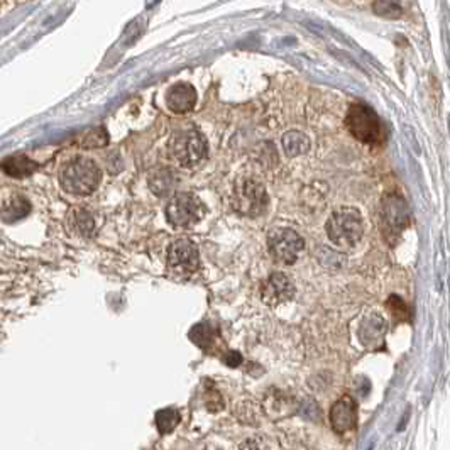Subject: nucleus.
<instances>
[{
  "mask_svg": "<svg viewBox=\"0 0 450 450\" xmlns=\"http://www.w3.org/2000/svg\"><path fill=\"white\" fill-rule=\"evenodd\" d=\"M102 172L97 162L89 158H77L65 166L60 174V183L65 191L78 197H86L98 188Z\"/></svg>",
  "mask_w": 450,
  "mask_h": 450,
  "instance_id": "nucleus-1",
  "label": "nucleus"
},
{
  "mask_svg": "<svg viewBox=\"0 0 450 450\" xmlns=\"http://www.w3.org/2000/svg\"><path fill=\"white\" fill-rule=\"evenodd\" d=\"M345 127L351 132L354 139L362 144L376 146L382 144L386 139V131L381 119L373 108L364 103H354L345 115Z\"/></svg>",
  "mask_w": 450,
  "mask_h": 450,
  "instance_id": "nucleus-2",
  "label": "nucleus"
},
{
  "mask_svg": "<svg viewBox=\"0 0 450 450\" xmlns=\"http://www.w3.org/2000/svg\"><path fill=\"white\" fill-rule=\"evenodd\" d=\"M328 239L339 248H354L362 239V219L356 208H340L333 212L325 225Z\"/></svg>",
  "mask_w": 450,
  "mask_h": 450,
  "instance_id": "nucleus-3",
  "label": "nucleus"
},
{
  "mask_svg": "<svg viewBox=\"0 0 450 450\" xmlns=\"http://www.w3.org/2000/svg\"><path fill=\"white\" fill-rule=\"evenodd\" d=\"M168 146L172 156L183 168H193L207 156V139L197 129L176 132Z\"/></svg>",
  "mask_w": 450,
  "mask_h": 450,
  "instance_id": "nucleus-4",
  "label": "nucleus"
},
{
  "mask_svg": "<svg viewBox=\"0 0 450 450\" xmlns=\"http://www.w3.org/2000/svg\"><path fill=\"white\" fill-rule=\"evenodd\" d=\"M232 207L237 214L244 217H259L268 208V193L257 180L243 178L234 188Z\"/></svg>",
  "mask_w": 450,
  "mask_h": 450,
  "instance_id": "nucleus-5",
  "label": "nucleus"
},
{
  "mask_svg": "<svg viewBox=\"0 0 450 450\" xmlns=\"http://www.w3.org/2000/svg\"><path fill=\"white\" fill-rule=\"evenodd\" d=\"M205 215L202 200L193 193H178L166 207V219L176 229L195 227Z\"/></svg>",
  "mask_w": 450,
  "mask_h": 450,
  "instance_id": "nucleus-6",
  "label": "nucleus"
},
{
  "mask_svg": "<svg viewBox=\"0 0 450 450\" xmlns=\"http://www.w3.org/2000/svg\"><path fill=\"white\" fill-rule=\"evenodd\" d=\"M271 256L283 264H295L300 252L305 249V240L291 229H274L268 236Z\"/></svg>",
  "mask_w": 450,
  "mask_h": 450,
  "instance_id": "nucleus-7",
  "label": "nucleus"
},
{
  "mask_svg": "<svg viewBox=\"0 0 450 450\" xmlns=\"http://www.w3.org/2000/svg\"><path fill=\"white\" fill-rule=\"evenodd\" d=\"M410 224V208L398 195H387L381 203V227L387 239H397Z\"/></svg>",
  "mask_w": 450,
  "mask_h": 450,
  "instance_id": "nucleus-8",
  "label": "nucleus"
},
{
  "mask_svg": "<svg viewBox=\"0 0 450 450\" xmlns=\"http://www.w3.org/2000/svg\"><path fill=\"white\" fill-rule=\"evenodd\" d=\"M168 271L178 276H190L200 266V256L197 245L190 239H178L169 245L168 259H166Z\"/></svg>",
  "mask_w": 450,
  "mask_h": 450,
  "instance_id": "nucleus-9",
  "label": "nucleus"
},
{
  "mask_svg": "<svg viewBox=\"0 0 450 450\" xmlns=\"http://www.w3.org/2000/svg\"><path fill=\"white\" fill-rule=\"evenodd\" d=\"M295 297V285L285 273H273L261 285V298L266 305L276 307Z\"/></svg>",
  "mask_w": 450,
  "mask_h": 450,
  "instance_id": "nucleus-10",
  "label": "nucleus"
},
{
  "mask_svg": "<svg viewBox=\"0 0 450 450\" xmlns=\"http://www.w3.org/2000/svg\"><path fill=\"white\" fill-rule=\"evenodd\" d=\"M386 330V320L378 314H369L361 320L357 335H359L361 344L364 345V347L376 349L381 347L382 342H385Z\"/></svg>",
  "mask_w": 450,
  "mask_h": 450,
  "instance_id": "nucleus-11",
  "label": "nucleus"
},
{
  "mask_svg": "<svg viewBox=\"0 0 450 450\" xmlns=\"http://www.w3.org/2000/svg\"><path fill=\"white\" fill-rule=\"evenodd\" d=\"M357 422V408L351 397H342L337 399L330 410V425L337 433H345L352 430Z\"/></svg>",
  "mask_w": 450,
  "mask_h": 450,
  "instance_id": "nucleus-12",
  "label": "nucleus"
},
{
  "mask_svg": "<svg viewBox=\"0 0 450 450\" xmlns=\"http://www.w3.org/2000/svg\"><path fill=\"white\" fill-rule=\"evenodd\" d=\"M166 103H168L169 110H173L174 114H186V112L193 110V107L197 105V90L190 83L181 82L173 85L168 90L166 95Z\"/></svg>",
  "mask_w": 450,
  "mask_h": 450,
  "instance_id": "nucleus-13",
  "label": "nucleus"
},
{
  "mask_svg": "<svg viewBox=\"0 0 450 450\" xmlns=\"http://www.w3.org/2000/svg\"><path fill=\"white\" fill-rule=\"evenodd\" d=\"M148 185L156 197L166 198L176 190V174H174L172 168L161 166V168H156L149 174Z\"/></svg>",
  "mask_w": 450,
  "mask_h": 450,
  "instance_id": "nucleus-14",
  "label": "nucleus"
},
{
  "mask_svg": "<svg viewBox=\"0 0 450 450\" xmlns=\"http://www.w3.org/2000/svg\"><path fill=\"white\" fill-rule=\"evenodd\" d=\"M2 169L11 178H26L36 172L37 162L32 161L31 158L18 154V156H11L4 161Z\"/></svg>",
  "mask_w": 450,
  "mask_h": 450,
  "instance_id": "nucleus-15",
  "label": "nucleus"
},
{
  "mask_svg": "<svg viewBox=\"0 0 450 450\" xmlns=\"http://www.w3.org/2000/svg\"><path fill=\"white\" fill-rule=\"evenodd\" d=\"M29 212H31V203L27 202V198L15 195V197L7 200L2 208H0V219H2L4 222L12 224L24 219V217H27Z\"/></svg>",
  "mask_w": 450,
  "mask_h": 450,
  "instance_id": "nucleus-16",
  "label": "nucleus"
},
{
  "mask_svg": "<svg viewBox=\"0 0 450 450\" xmlns=\"http://www.w3.org/2000/svg\"><path fill=\"white\" fill-rule=\"evenodd\" d=\"M217 337H219V330H217V327H214L210 322L197 323L190 330L191 342L197 344L200 349H205V351L214 347Z\"/></svg>",
  "mask_w": 450,
  "mask_h": 450,
  "instance_id": "nucleus-17",
  "label": "nucleus"
},
{
  "mask_svg": "<svg viewBox=\"0 0 450 450\" xmlns=\"http://www.w3.org/2000/svg\"><path fill=\"white\" fill-rule=\"evenodd\" d=\"M283 148H285V153L288 154L290 158L300 156V154H305L310 148V141L305 134L298 131H290L283 136Z\"/></svg>",
  "mask_w": 450,
  "mask_h": 450,
  "instance_id": "nucleus-18",
  "label": "nucleus"
},
{
  "mask_svg": "<svg viewBox=\"0 0 450 450\" xmlns=\"http://www.w3.org/2000/svg\"><path fill=\"white\" fill-rule=\"evenodd\" d=\"M180 422V413L174 408H165L156 413V425L161 433H169Z\"/></svg>",
  "mask_w": 450,
  "mask_h": 450,
  "instance_id": "nucleus-19",
  "label": "nucleus"
},
{
  "mask_svg": "<svg viewBox=\"0 0 450 450\" xmlns=\"http://www.w3.org/2000/svg\"><path fill=\"white\" fill-rule=\"evenodd\" d=\"M239 450H281L279 449L278 442L273 440L268 435H256L251 439L244 440L240 444Z\"/></svg>",
  "mask_w": 450,
  "mask_h": 450,
  "instance_id": "nucleus-20",
  "label": "nucleus"
},
{
  "mask_svg": "<svg viewBox=\"0 0 450 450\" xmlns=\"http://www.w3.org/2000/svg\"><path fill=\"white\" fill-rule=\"evenodd\" d=\"M75 229L80 232L82 236H91L94 234L95 222L91 215L86 210H75Z\"/></svg>",
  "mask_w": 450,
  "mask_h": 450,
  "instance_id": "nucleus-21",
  "label": "nucleus"
},
{
  "mask_svg": "<svg viewBox=\"0 0 450 450\" xmlns=\"http://www.w3.org/2000/svg\"><path fill=\"white\" fill-rule=\"evenodd\" d=\"M387 308H390V311L393 314L394 319L410 320V308H408L406 303L399 297H397V295H393V297L387 300Z\"/></svg>",
  "mask_w": 450,
  "mask_h": 450,
  "instance_id": "nucleus-22",
  "label": "nucleus"
},
{
  "mask_svg": "<svg viewBox=\"0 0 450 450\" xmlns=\"http://www.w3.org/2000/svg\"><path fill=\"white\" fill-rule=\"evenodd\" d=\"M373 9L378 15L387 19H397L401 15V6L398 2H374Z\"/></svg>",
  "mask_w": 450,
  "mask_h": 450,
  "instance_id": "nucleus-23",
  "label": "nucleus"
},
{
  "mask_svg": "<svg viewBox=\"0 0 450 450\" xmlns=\"http://www.w3.org/2000/svg\"><path fill=\"white\" fill-rule=\"evenodd\" d=\"M236 415L243 423H257L259 420V410L254 403H244V405H239V408L236 406Z\"/></svg>",
  "mask_w": 450,
  "mask_h": 450,
  "instance_id": "nucleus-24",
  "label": "nucleus"
},
{
  "mask_svg": "<svg viewBox=\"0 0 450 450\" xmlns=\"http://www.w3.org/2000/svg\"><path fill=\"white\" fill-rule=\"evenodd\" d=\"M103 144H107V136L103 129H97V131L90 132V134L85 137V141H83V146H85L86 149L100 148V146Z\"/></svg>",
  "mask_w": 450,
  "mask_h": 450,
  "instance_id": "nucleus-25",
  "label": "nucleus"
},
{
  "mask_svg": "<svg viewBox=\"0 0 450 450\" xmlns=\"http://www.w3.org/2000/svg\"><path fill=\"white\" fill-rule=\"evenodd\" d=\"M240 361H243V357H240L239 352H229L227 356H225V362H227L231 368H237V366L240 364Z\"/></svg>",
  "mask_w": 450,
  "mask_h": 450,
  "instance_id": "nucleus-26",
  "label": "nucleus"
}]
</instances>
